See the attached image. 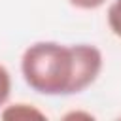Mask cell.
Wrapping results in <instances>:
<instances>
[{"instance_id": "6da1fadb", "label": "cell", "mask_w": 121, "mask_h": 121, "mask_svg": "<svg viewBox=\"0 0 121 121\" xmlns=\"http://www.w3.org/2000/svg\"><path fill=\"white\" fill-rule=\"evenodd\" d=\"M104 66L102 51L93 43L34 42L21 55L25 83L45 96H70L89 89Z\"/></svg>"}, {"instance_id": "7a4b0ae2", "label": "cell", "mask_w": 121, "mask_h": 121, "mask_svg": "<svg viewBox=\"0 0 121 121\" xmlns=\"http://www.w3.org/2000/svg\"><path fill=\"white\" fill-rule=\"evenodd\" d=\"M2 117L4 119H45V113L40 112L36 106L32 104H25V102H17L11 106H6L2 110Z\"/></svg>"}, {"instance_id": "3957f363", "label": "cell", "mask_w": 121, "mask_h": 121, "mask_svg": "<svg viewBox=\"0 0 121 121\" xmlns=\"http://www.w3.org/2000/svg\"><path fill=\"white\" fill-rule=\"evenodd\" d=\"M106 21H108L112 34L121 40V0H113L110 4L108 13H106Z\"/></svg>"}, {"instance_id": "277c9868", "label": "cell", "mask_w": 121, "mask_h": 121, "mask_svg": "<svg viewBox=\"0 0 121 121\" xmlns=\"http://www.w3.org/2000/svg\"><path fill=\"white\" fill-rule=\"evenodd\" d=\"M9 95H11V74L4 64H0V108L6 106Z\"/></svg>"}, {"instance_id": "5b68a950", "label": "cell", "mask_w": 121, "mask_h": 121, "mask_svg": "<svg viewBox=\"0 0 121 121\" xmlns=\"http://www.w3.org/2000/svg\"><path fill=\"white\" fill-rule=\"evenodd\" d=\"M108 0H68V4L76 9H83V11H91V9H98L106 4Z\"/></svg>"}]
</instances>
